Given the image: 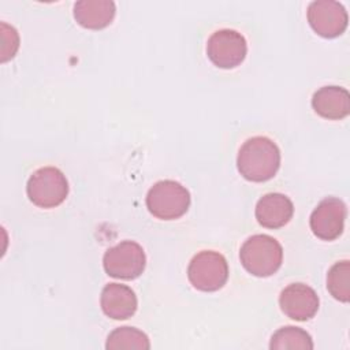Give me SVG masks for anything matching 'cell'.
Masks as SVG:
<instances>
[{"mask_svg": "<svg viewBox=\"0 0 350 350\" xmlns=\"http://www.w3.org/2000/svg\"><path fill=\"white\" fill-rule=\"evenodd\" d=\"M256 219L267 228H280L286 226L294 213L291 200L282 193H268L256 205Z\"/></svg>", "mask_w": 350, "mask_h": 350, "instance_id": "12", "label": "cell"}, {"mask_svg": "<svg viewBox=\"0 0 350 350\" xmlns=\"http://www.w3.org/2000/svg\"><path fill=\"white\" fill-rule=\"evenodd\" d=\"M107 350H148L150 349L149 338L145 332L134 327H119L109 332L105 343Z\"/></svg>", "mask_w": 350, "mask_h": 350, "instance_id": "16", "label": "cell"}, {"mask_svg": "<svg viewBox=\"0 0 350 350\" xmlns=\"http://www.w3.org/2000/svg\"><path fill=\"white\" fill-rule=\"evenodd\" d=\"M247 53L245 37L232 29H220L212 33L206 42V55L219 68H234L239 66Z\"/></svg>", "mask_w": 350, "mask_h": 350, "instance_id": "7", "label": "cell"}, {"mask_svg": "<svg viewBox=\"0 0 350 350\" xmlns=\"http://www.w3.org/2000/svg\"><path fill=\"white\" fill-rule=\"evenodd\" d=\"M350 262L342 260L335 262L327 273V288L329 294L340 301L349 302L350 299Z\"/></svg>", "mask_w": 350, "mask_h": 350, "instance_id": "17", "label": "cell"}, {"mask_svg": "<svg viewBox=\"0 0 350 350\" xmlns=\"http://www.w3.org/2000/svg\"><path fill=\"white\" fill-rule=\"evenodd\" d=\"M312 107L317 115L329 120H339L350 112V94L345 88L329 85L314 92Z\"/></svg>", "mask_w": 350, "mask_h": 350, "instance_id": "13", "label": "cell"}, {"mask_svg": "<svg viewBox=\"0 0 350 350\" xmlns=\"http://www.w3.org/2000/svg\"><path fill=\"white\" fill-rule=\"evenodd\" d=\"M103 265L109 276L133 280L142 275L146 265V256L139 243L122 241L104 253Z\"/></svg>", "mask_w": 350, "mask_h": 350, "instance_id": "6", "label": "cell"}, {"mask_svg": "<svg viewBox=\"0 0 350 350\" xmlns=\"http://www.w3.org/2000/svg\"><path fill=\"white\" fill-rule=\"evenodd\" d=\"M29 200L40 208H55L68 196L66 175L56 167H42L34 171L26 185Z\"/></svg>", "mask_w": 350, "mask_h": 350, "instance_id": "4", "label": "cell"}, {"mask_svg": "<svg viewBox=\"0 0 350 350\" xmlns=\"http://www.w3.org/2000/svg\"><path fill=\"white\" fill-rule=\"evenodd\" d=\"M146 206L154 217L174 220L187 212L190 206V193L179 182L171 179L159 180L146 194Z\"/></svg>", "mask_w": 350, "mask_h": 350, "instance_id": "3", "label": "cell"}, {"mask_svg": "<svg viewBox=\"0 0 350 350\" xmlns=\"http://www.w3.org/2000/svg\"><path fill=\"white\" fill-rule=\"evenodd\" d=\"M239 258L249 273L257 278H268L280 268L283 249L275 238L267 234H256L243 242Z\"/></svg>", "mask_w": 350, "mask_h": 350, "instance_id": "2", "label": "cell"}, {"mask_svg": "<svg viewBox=\"0 0 350 350\" xmlns=\"http://www.w3.org/2000/svg\"><path fill=\"white\" fill-rule=\"evenodd\" d=\"M271 350H312L313 340L312 336L299 327H282L271 336L269 342Z\"/></svg>", "mask_w": 350, "mask_h": 350, "instance_id": "15", "label": "cell"}, {"mask_svg": "<svg viewBox=\"0 0 350 350\" xmlns=\"http://www.w3.org/2000/svg\"><path fill=\"white\" fill-rule=\"evenodd\" d=\"M306 15L310 27L324 38H335L347 27V11L339 1H312L308 7Z\"/></svg>", "mask_w": 350, "mask_h": 350, "instance_id": "8", "label": "cell"}, {"mask_svg": "<svg viewBox=\"0 0 350 350\" xmlns=\"http://www.w3.org/2000/svg\"><path fill=\"white\" fill-rule=\"evenodd\" d=\"M319 295L305 283H291L284 287L279 295L282 312L297 321L312 319L319 310Z\"/></svg>", "mask_w": 350, "mask_h": 350, "instance_id": "10", "label": "cell"}, {"mask_svg": "<svg viewBox=\"0 0 350 350\" xmlns=\"http://www.w3.org/2000/svg\"><path fill=\"white\" fill-rule=\"evenodd\" d=\"M346 205L336 197H327L319 202L310 215V230L323 241H334L340 237L346 220Z\"/></svg>", "mask_w": 350, "mask_h": 350, "instance_id": "9", "label": "cell"}, {"mask_svg": "<svg viewBox=\"0 0 350 350\" xmlns=\"http://www.w3.org/2000/svg\"><path fill=\"white\" fill-rule=\"evenodd\" d=\"M100 305L105 316L113 320H126L131 317L138 306L135 293L126 284L109 283L100 297Z\"/></svg>", "mask_w": 350, "mask_h": 350, "instance_id": "11", "label": "cell"}, {"mask_svg": "<svg viewBox=\"0 0 350 350\" xmlns=\"http://www.w3.org/2000/svg\"><path fill=\"white\" fill-rule=\"evenodd\" d=\"M237 167L239 174L250 182L269 180L280 167V150L268 137H252L239 148Z\"/></svg>", "mask_w": 350, "mask_h": 350, "instance_id": "1", "label": "cell"}, {"mask_svg": "<svg viewBox=\"0 0 350 350\" xmlns=\"http://www.w3.org/2000/svg\"><path fill=\"white\" fill-rule=\"evenodd\" d=\"M187 278L193 287L200 291H217L228 279L227 260L219 252L202 250L191 258Z\"/></svg>", "mask_w": 350, "mask_h": 350, "instance_id": "5", "label": "cell"}, {"mask_svg": "<svg viewBox=\"0 0 350 350\" xmlns=\"http://www.w3.org/2000/svg\"><path fill=\"white\" fill-rule=\"evenodd\" d=\"M116 12L111 0H79L74 4V19L85 29L98 30L107 27Z\"/></svg>", "mask_w": 350, "mask_h": 350, "instance_id": "14", "label": "cell"}]
</instances>
